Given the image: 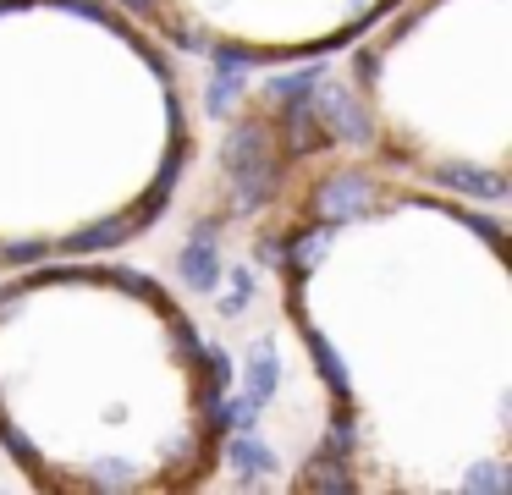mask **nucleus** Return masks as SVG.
<instances>
[{"mask_svg": "<svg viewBox=\"0 0 512 495\" xmlns=\"http://www.w3.org/2000/svg\"><path fill=\"white\" fill-rule=\"evenodd\" d=\"M226 171L237 176V204L243 209L270 193V127L265 121L237 127V138L226 143Z\"/></svg>", "mask_w": 512, "mask_h": 495, "instance_id": "1", "label": "nucleus"}, {"mask_svg": "<svg viewBox=\"0 0 512 495\" xmlns=\"http://www.w3.org/2000/svg\"><path fill=\"white\" fill-rule=\"evenodd\" d=\"M177 270L188 275L193 286H204V292H215V281H221V259H215V248L210 242H188V248H182V259H177Z\"/></svg>", "mask_w": 512, "mask_h": 495, "instance_id": "2", "label": "nucleus"}, {"mask_svg": "<svg viewBox=\"0 0 512 495\" xmlns=\"http://www.w3.org/2000/svg\"><path fill=\"white\" fill-rule=\"evenodd\" d=\"M270 391H276V347H270V341H259V347H254V391H248V402L265 407Z\"/></svg>", "mask_w": 512, "mask_h": 495, "instance_id": "3", "label": "nucleus"}, {"mask_svg": "<svg viewBox=\"0 0 512 495\" xmlns=\"http://www.w3.org/2000/svg\"><path fill=\"white\" fill-rule=\"evenodd\" d=\"M232 457H237V473H243L248 484H259V479L270 473V462H276L265 446H248V440H237V446H232Z\"/></svg>", "mask_w": 512, "mask_h": 495, "instance_id": "4", "label": "nucleus"}, {"mask_svg": "<svg viewBox=\"0 0 512 495\" xmlns=\"http://www.w3.org/2000/svg\"><path fill=\"white\" fill-rule=\"evenodd\" d=\"M364 198H369V176L347 171L342 182H331V209H353V204H364Z\"/></svg>", "mask_w": 512, "mask_h": 495, "instance_id": "5", "label": "nucleus"}, {"mask_svg": "<svg viewBox=\"0 0 512 495\" xmlns=\"http://www.w3.org/2000/svg\"><path fill=\"white\" fill-rule=\"evenodd\" d=\"M133 226H138V220H111V226H94V231H83L72 248H105V242H122Z\"/></svg>", "mask_w": 512, "mask_h": 495, "instance_id": "6", "label": "nucleus"}, {"mask_svg": "<svg viewBox=\"0 0 512 495\" xmlns=\"http://www.w3.org/2000/svg\"><path fill=\"white\" fill-rule=\"evenodd\" d=\"M127 6H138V11H149V0H127Z\"/></svg>", "mask_w": 512, "mask_h": 495, "instance_id": "7", "label": "nucleus"}]
</instances>
